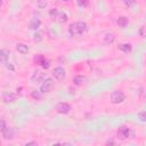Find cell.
I'll use <instances>...</instances> for the list:
<instances>
[{"label": "cell", "instance_id": "cell-3", "mask_svg": "<svg viewBox=\"0 0 146 146\" xmlns=\"http://www.w3.org/2000/svg\"><path fill=\"white\" fill-rule=\"evenodd\" d=\"M125 96L121 90H115L111 94V102L113 104H121L122 102H124Z\"/></svg>", "mask_w": 146, "mask_h": 146}, {"label": "cell", "instance_id": "cell-15", "mask_svg": "<svg viewBox=\"0 0 146 146\" xmlns=\"http://www.w3.org/2000/svg\"><path fill=\"white\" fill-rule=\"evenodd\" d=\"M119 49L124 52H130L132 50V47L130 43H121V44H119Z\"/></svg>", "mask_w": 146, "mask_h": 146}, {"label": "cell", "instance_id": "cell-4", "mask_svg": "<svg viewBox=\"0 0 146 146\" xmlns=\"http://www.w3.org/2000/svg\"><path fill=\"white\" fill-rule=\"evenodd\" d=\"M56 111L60 114H67L71 111V105L67 104V103H64V102L58 103L57 106H56Z\"/></svg>", "mask_w": 146, "mask_h": 146}, {"label": "cell", "instance_id": "cell-7", "mask_svg": "<svg viewBox=\"0 0 146 146\" xmlns=\"http://www.w3.org/2000/svg\"><path fill=\"white\" fill-rule=\"evenodd\" d=\"M44 79H46V75H44V73H42L41 71H35V72L32 74V76H31V81H32L33 83H40V82H42Z\"/></svg>", "mask_w": 146, "mask_h": 146}, {"label": "cell", "instance_id": "cell-14", "mask_svg": "<svg viewBox=\"0 0 146 146\" xmlns=\"http://www.w3.org/2000/svg\"><path fill=\"white\" fill-rule=\"evenodd\" d=\"M40 25H41V21L34 18V19L31 21V23H30L29 26H30V29H32V30H38V29L40 27Z\"/></svg>", "mask_w": 146, "mask_h": 146}, {"label": "cell", "instance_id": "cell-28", "mask_svg": "<svg viewBox=\"0 0 146 146\" xmlns=\"http://www.w3.org/2000/svg\"><path fill=\"white\" fill-rule=\"evenodd\" d=\"M30 145L38 146V143H36V141H29V143H25V146H30Z\"/></svg>", "mask_w": 146, "mask_h": 146}, {"label": "cell", "instance_id": "cell-9", "mask_svg": "<svg viewBox=\"0 0 146 146\" xmlns=\"http://www.w3.org/2000/svg\"><path fill=\"white\" fill-rule=\"evenodd\" d=\"M1 133H2V137H3L5 139H11V138L15 136V130H14L13 128L7 127Z\"/></svg>", "mask_w": 146, "mask_h": 146}, {"label": "cell", "instance_id": "cell-17", "mask_svg": "<svg viewBox=\"0 0 146 146\" xmlns=\"http://www.w3.org/2000/svg\"><path fill=\"white\" fill-rule=\"evenodd\" d=\"M117 24H119V26H121V27H125L127 24H128V18L124 17V16L120 17V18L117 19Z\"/></svg>", "mask_w": 146, "mask_h": 146}, {"label": "cell", "instance_id": "cell-26", "mask_svg": "<svg viewBox=\"0 0 146 146\" xmlns=\"http://www.w3.org/2000/svg\"><path fill=\"white\" fill-rule=\"evenodd\" d=\"M123 1H124V3L128 5V6H131V5L135 3V0H123Z\"/></svg>", "mask_w": 146, "mask_h": 146}, {"label": "cell", "instance_id": "cell-1", "mask_svg": "<svg viewBox=\"0 0 146 146\" xmlns=\"http://www.w3.org/2000/svg\"><path fill=\"white\" fill-rule=\"evenodd\" d=\"M88 30V26L84 22H74L68 26V33L71 36H76L83 34Z\"/></svg>", "mask_w": 146, "mask_h": 146}, {"label": "cell", "instance_id": "cell-23", "mask_svg": "<svg viewBox=\"0 0 146 146\" xmlns=\"http://www.w3.org/2000/svg\"><path fill=\"white\" fill-rule=\"evenodd\" d=\"M138 119L143 122H146V112H140L138 114Z\"/></svg>", "mask_w": 146, "mask_h": 146}, {"label": "cell", "instance_id": "cell-22", "mask_svg": "<svg viewBox=\"0 0 146 146\" xmlns=\"http://www.w3.org/2000/svg\"><path fill=\"white\" fill-rule=\"evenodd\" d=\"M41 94H42V92H41L40 90H33V91H32V97H33V98H36V99H38V98H41Z\"/></svg>", "mask_w": 146, "mask_h": 146}, {"label": "cell", "instance_id": "cell-29", "mask_svg": "<svg viewBox=\"0 0 146 146\" xmlns=\"http://www.w3.org/2000/svg\"><path fill=\"white\" fill-rule=\"evenodd\" d=\"M63 1H66V2H67V1H70V0H63Z\"/></svg>", "mask_w": 146, "mask_h": 146}, {"label": "cell", "instance_id": "cell-20", "mask_svg": "<svg viewBox=\"0 0 146 146\" xmlns=\"http://www.w3.org/2000/svg\"><path fill=\"white\" fill-rule=\"evenodd\" d=\"M76 3H78L79 7L84 8V7H87L89 5V0H76Z\"/></svg>", "mask_w": 146, "mask_h": 146}, {"label": "cell", "instance_id": "cell-6", "mask_svg": "<svg viewBox=\"0 0 146 146\" xmlns=\"http://www.w3.org/2000/svg\"><path fill=\"white\" fill-rule=\"evenodd\" d=\"M52 75H54V78H55L56 80H63V79L65 78V75H66V71H65L63 67L58 66V67L54 68Z\"/></svg>", "mask_w": 146, "mask_h": 146}, {"label": "cell", "instance_id": "cell-5", "mask_svg": "<svg viewBox=\"0 0 146 146\" xmlns=\"http://www.w3.org/2000/svg\"><path fill=\"white\" fill-rule=\"evenodd\" d=\"M129 136H130V129H129L128 127L122 125V127L119 128V130H117V137H119L120 139H122V140L128 139Z\"/></svg>", "mask_w": 146, "mask_h": 146}, {"label": "cell", "instance_id": "cell-2", "mask_svg": "<svg viewBox=\"0 0 146 146\" xmlns=\"http://www.w3.org/2000/svg\"><path fill=\"white\" fill-rule=\"evenodd\" d=\"M54 86H55L54 80H52L51 78H46V79L42 81V84H41V87H40V91H41L42 94L50 92V91L52 90Z\"/></svg>", "mask_w": 146, "mask_h": 146}, {"label": "cell", "instance_id": "cell-25", "mask_svg": "<svg viewBox=\"0 0 146 146\" xmlns=\"http://www.w3.org/2000/svg\"><path fill=\"white\" fill-rule=\"evenodd\" d=\"M6 128H7V127H6V122H5L3 120H1V121H0V130H1V132H2Z\"/></svg>", "mask_w": 146, "mask_h": 146}, {"label": "cell", "instance_id": "cell-21", "mask_svg": "<svg viewBox=\"0 0 146 146\" xmlns=\"http://www.w3.org/2000/svg\"><path fill=\"white\" fill-rule=\"evenodd\" d=\"M34 38H33V40L34 41H36V42H39V41H41L42 40V32H36V33H34V35H33Z\"/></svg>", "mask_w": 146, "mask_h": 146}, {"label": "cell", "instance_id": "cell-19", "mask_svg": "<svg viewBox=\"0 0 146 146\" xmlns=\"http://www.w3.org/2000/svg\"><path fill=\"white\" fill-rule=\"evenodd\" d=\"M49 16H50L51 19L57 18V16H58V10H57L56 8H51V9L49 10Z\"/></svg>", "mask_w": 146, "mask_h": 146}, {"label": "cell", "instance_id": "cell-16", "mask_svg": "<svg viewBox=\"0 0 146 146\" xmlns=\"http://www.w3.org/2000/svg\"><path fill=\"white\" fill-rule=\"evenodd\" d=\"M57 18H58V22H59V23H66V22H67V19H68L67 14H66V13H64V11H59V13H58Z\"/></svg>", "mask_w": 146, "mask_h": 146}, {"label": "cell", "instance_id": "cell-13", "mask_svg": "<svg viewBox=\"0 0 146 146\" xmlns=\"http://www.w3.org/2000/svg\"><path fill=\"white\" fill-rule=\"evenodd\" d=\"M8 58H9V51L7 49H1V51H0V59H1V62L3 64H6Z\"/></svg>", "mask_w": 146, "mask_h": 146}, {"label": "cell", "instance_id": "cell-12", "mask_svg": "<svg viewBox=\"0 0 146 146\" xmlns=\"http://www.w3.org/2000/svg\"><path fill=\"white\" fill-rule=\"evenodd\" d=\"M87 81V78L83 76V75H75L73 78V83L76 84V86H81L82 83H84Z\"/></svg>", "mask_w": 146, "mask_h": 146}, {"label": "cell", "instance_id": "cell-27", "mask_svg": "<svg viewBox=\"0 0 146 146\" xmlns=\"http://www.w3.org/2000/svg\"><path fill=\"white\" fill-rule=\"evenodd\" d=\"M6 66H7V68H8V70H10V71H14V70H15V68H14V66H13L10 63H8V62L6 63Z\"/></svg>", "mask_w": 146, "mask_h": 146}, {"label": "cell", "instance_id": "cell-18", "mask_svg": "<svg viewBox=\"0 0 146 146\" xmlns=\"http://www.w3.org/2000/svg\"><path fill=\"white\" fill-rule=\"evenodd\" d=\"M47 5H48L47 0H36V7H38L39 9H43V8H46Z\"/></svg>", "mask_w": 146, "mask_h": 146}, {"label": "cell", "instance_id": "cell-11", "mask_svg": "<svg viewBox=\"0 0 146 146\" xmlns=\"http://www.w3.org/2000/svg\"><path fill=\"white\" fill-rule=\"evenodd\" d=\"M16 49H17V51H18L19 54H22V55H25V54L29 52V47H27L26 44H24V43H17V44H16Z\"/></svg>", "mask_w": 146, "mask_h": 146}, {"label": "cell", "instance_id": "cell-24", "mask_svg": "<svg viewBox=\"0 0 146 146\" xmlns=\"http://www.w3.org/2000/svg\"><path fill=\"white\" fill-rule=\"evenodd\" d=\"M40 64L42 65V67H43V68H48V67L50 66V64H49V62H48V60H46L44 58H43V59L41 60V63H40Z\"/></svg>", "mask_w": 146, "mask_h": 146}, {"label": "cell", "instance_id": "cell-8", "mask_svg": "<svg viewBox=\"0 0 146 146\" xmlns=\"http://www.w3.org/2000/svg\"><path fill=\"white\" fill-rule=\"evenodd\" d=\"M16 98V95L11 91H3L2 92V99L6 102V103H10V102H14Z\"/></svg>", "mask_w": 146, "mask_h": 146}, {"label": "cell", "instance_id": "cell-10", "mask_svg": "<svg viewBox=\"0 0 146 146\" xmlns=\"http://www.w3.org/2000/svg\"><path fill=\"white\" fill-rule=\"evenodd\" d=\"M114 40H115V35L113 33H106L104 35V39H103L105 44H111V43L114 42Z\"/></svg>", "mask_w": 146, "mask_h": 146}]
</instances>
